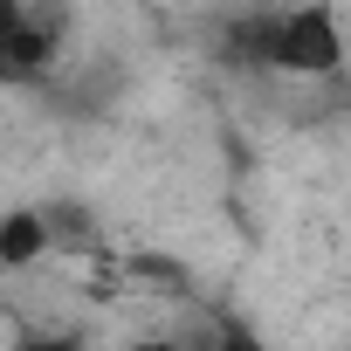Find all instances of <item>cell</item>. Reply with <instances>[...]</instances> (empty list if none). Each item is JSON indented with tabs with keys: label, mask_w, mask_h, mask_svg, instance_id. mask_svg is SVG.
I'll return each mask as SVG.
<instances>
[{
	"label": "cell",
	"mask_w": 351,
	"mask_h": 351,
	"mask_svg": "<svg viewBox=\"0 0 351 351\" xmlns=\"http://www.w3.org/2000/svg\"><path fill=\"white\" fill-rule=\"evenodd\" d=\"M14 351H83V337H69V330H28Z\"/></svg>",
	"instance_id": "obj_4"
},
{
	"label": "cell",
	"mask_w": 351,
	"mask_h": 351,
	"mask_svg": "<svg viewBox=\"0 0 351 351\" xmlns=\"http://www.w3.org/2000/svg\"><path fill=\"white\" fill-rule=\"evenodd\" d=\"M131 351H186V344H180V337H138Z\"/></svg>",
	"instance_id": "obj_5"
},
{
	"label": "cell",
	"mask_w": 351,
	"mask_h": 351,
	"mask_svg": "<svg viewBox=\"0 0 351 351\" xmlns=\"http://www.w3.org/2000/svg\"><path fill=\"white\" fill-rule=\"evenodd\" d=\"M62 49V21L42 0H0V90L42 83Z\"/></svg>",
	"instance_id": "obj_2"
},
{
	"label": "cell",
	"mask_w": 351,
	"mask_h": 351,
	"mask_svg": "<svg viewBox=\"0 0 351 351\" xmlns=\"http://www.w3.org/2000/svg\"><path fill=\"white\" fill-rule=\"evenodd\" d=\"M49 214L42 207H8V214H0V262H8V269H28V262H42L49 255Z\"/></svg>",
	"instance_id": "obj_3"
},
{
	"label": "cell",
	"mask_w": 351,
	"mask_h": 351,
	"mask_svg": "<svg viewBox=\"0 0 351 351\" xmlns=\"http://www.w3.org/2000/svg\"><path fill=\"white\" fill-rule=\"evenodd\" d=\"M228 56L269 76H337L344 69V21L330 0H296V8H262L228 28Z\"/></svg>",
	"instance_id": "obj_1"
}]
</instances>
